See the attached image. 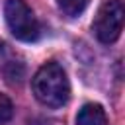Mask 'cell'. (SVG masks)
<instances>
[{"label": "cell", "instance_id": "cell-3", "mask_svg": "<svg viewBox=\"0 0 125 125\" xmlns=\"http://www.w3.org/2000/svg\"><path fill=\"white\" fill-rule=\"evenodd\" d=\"M123 16H125V10L121 0H105L94 18V23H92L94 35L107 45L117 41L123 29Z\"/></svg>", "mask_w": 125, "mask_h": 125}, {"label": "cell", "instance_id": "cell-7", "mask_svg": "<svg viewBox=\"0 0 125 125\" xmlns=\"http://www.w3.org/2000/svg\"><path fill=\"white\" fill-rule=\"evenodd\" d=\"M12 113H14V105H12L10 98L4 96V94H0V125L6 123V121H10Z\"/></svg>", "mask_w": 125, "mask_h": 125}, {"label": "cell", "instance_id": "cell-2", "mask_svg": "<svg viewBox=\"0 0 125 125\" xmlns=\"http://www.w3.org/2000/svg\"><path fill=\"white\" fill-rule=\"evenodd\" d=\"M4 16L10 31L20 41H35L41 35V25L33 16L31 8L23 0H8L4 6Z\"/></svg>", "mask_w": 125, "mask_h": 125}, {"label": "cell", "instance_id": "cell-6", "mask_svg": "<svg viewBox=\"0 0 125 125\" xmlns=\"http://www.w3.org/2000/svg\"><path fill=\"white\" fill-rule=\"evenodd\" d=\"M57 4L66 16H78L88 6V0H57Z\"/></svg>", "mask_w": 125, "mask_h": 125}, {"label": "cell", "instance_id": "cell-1", "mask_svg": "<svg viewBox=\"0 0 125 125\" xmlns=\"http://www.w3.org/2000/svg\"><path fill=\"white\" fill-rule=\"evenodd\" d=\"M31 88H33L35 98L43 105H49V107L64 105L70 96V84H68L66 72L57 62L43 64L35 72V76L31 80Z\"/></svg>", "mask_w": 125, "mask_h": 125}, {"label": "cell", "instance_id": "cell-4", "mask_svg": "<svg viewBox=\"0 0 125 125\" xmlns=\"http://www.w3.org/2000/svg\"><path fill=\"white\" fill-rule=\"evenodd\" d=\"M23 70H25V66H23V61L20 59V55L14 53L10 49V45L0 41V72L6 76V80L12 84L21 82Z\"/></svg>", "mask_w": 125, "mask_h": 125}, {"label": "cell", "instance_id": "cell-5", "mask_svg": "<svg viewBox=\"0 0 125 125\" xmlns=\"http://www.w3.org/2000/svg\"><path fill=\"white\" fill-rule=\"evenodd\" d=\"M107 117L100 104H86L76 115V125H105Z\"/></svg>", "mask_w": 125, "mask_h": 125}]
</instances>
